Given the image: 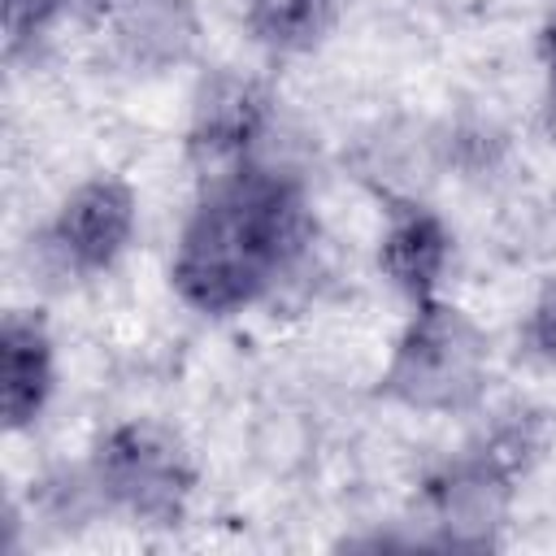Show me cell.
I'll return each mask as SVG.
<instances>
[{
  "label": "cell",
  "instance_id": "cell-2",
  "mask_svg": "<svg viewBox=\"0 0 556 556\" xmlns=\"http://www.w3.org/2000/svg\"><path fill=\"white\" fill-rule=\"evenodd\" d=\"M491 382V339L452 300L426 295L413 304L382 374L378 395L400 408L456 417L473 413Z\"/></svg>",
  "mask_w": 556,
  "mask_h": 556
},
{
  "label": "cell",
  "instance_id": "cell-3",
  "mask_svg": "<svg viewBox=\"0 0 556 556\" xmlns=\"http://www.w3.org/2000/svg\"><path fill=\"white\" fill-rule=\"evenodd\" d=\"M87 473L109 508L143 526H178L195 491V465L182 439L143 417L104 430Z\"/></svg>",
  "mask_w": 556,
  "mask_h": 556
},
{
  "label": "cell",
  "instance_id": "cell-7",
  "mask_svg": "<svg viewBox=\"0 0 556 556\" xmlns=\"http://www.w3.org/2000/svg\"><path fill=\"white\" fill-rule=\"evenodd\" d=\"M56 391V343L35 308H9L0 321V417L4 430H30Z\"/></svg>",
  "mask_w": 556,
  "mask_h": 556
},
{
  "label": "cell",
  "instance_id": "cell-11",
  "mask_svg": "<svg viewBox=\"0 0 556 556\" xmlns=\"http://www.w3.org/2000/svg\"><path fill=\"white\" fill-rule=\"evenodd\" d=\"M104 4L109 0H4V52L17 56L26 43L48 35L65 13L91 9L104 17Z\"/></svg>",
  "mask_w": 556,
  "mask_h": 556
},
{
  "label": "cell",
  "instance_id": "cell-5",
  "mask_svg": "<svg viewBox=\"0 0 556 556\" xmlns=\"http://www.w3.org/2000/svg\"><path fill=\"white\" fill-rule=\"evenodd\" d=\"M139 226L135 187L117 174L83 178L43 230V248L65 274H104L130 248Z\"/></svg>",
  "mask_w": 556,
  "mask_h": 556
},
{
  "label": "cell",
  "instance_id": "cell-6",
  "mask_svg": "<svg viewBox=\"0 0 556 556\" xmlns=\"http://www.w3.org/2000/svg\"><path fill=\"white\" fill-rule=\"evenodd\" d=\"M269 104L256 83L239 74H213L191 109V130H187V152L195 169H204V182H217L243 165L256 161V143L265 135Z\"/></svg>",
  "mask_w": 556,
  "mask_h": 556
},
{
  "label": "cell",
  "instance_id": "cell-12",
  "mask_svg": "<svg viewBox=\"0 0 556 556\" xmlns=\"http://www.w3.org/2000/svg\"><path fill=\"white\" fill-rule=\"evenodd\" d=\"M521 348L539 365H552L556 369V282H547L534 295V304H530V313L521 321Z\"/></svg>",
  "mask_w": 556,
  "mask_h": 556
},
{
  "label": "cell",
  "instance_id": "cell-8",
  "mask_svg": "<svg viewBox=\"0 0 556 556\" xmlns=\"http://www.w3.org/2000/svg\"><path fill=\"white\" fill-rule=\"evenodd\" d=\"M452 265V230L447 222L417 204V200H395L387 208V226L378 239V269L382 278L408 295L413 304L426 295H439V282Z\"/></svg>",
  "mask_w": 556,
  "mask_h": 556
},
{
  "label": "cell",
  "instance_id": "cell-1",
  "mask_svg": "<svg viewBox=\"0 0 556 556\" xmlns=\"http://www.w3.org/2000/svg\"><path fill=\"white\" fill-rule=\"evenodd\" d=\"M308 243V208L295 178L261 156L217 182H204L178 230L169 282L204 317H230L269 295Z\"/></svg>",
  "mask_w": 556,
  "mask_h": 556
},
{
  "label": "cell",
  "instance_id": "cell-10",
  "mask_svg": "<svg viewBox=\"0 0 556 556\" xmlns=\"http://www.w3.org/2000/svg\"><path fill=\"white\" fill-rule=\"evenodd\" d=\"M339 0H243V30L274 56H304L326 43Z\"/></svg>",
  "mask_w": 556,
  "mask_h": 556
},
{
  "label": "cell",
  "instance_id": "cell-13",
  "mask_svg": "<svg viewBox=\"0 0 556 556\" xmlns=\"http://www.w3.org/2000/svg\"><path fill=\"white\" fill-rule=\"evenodd\" d=\"M539 61H543L547 96H552V109H556V13L543 22V35H539Z\"/></svg>",
  "mask_w": 556,
  "mask_h": 556
},
{
  "label": "cell",
  "instance_id": "cell-9",
  "mask_svg": "<svg viewBox=\"0 0 556 556\" xmlns=\"http://www.w3.org/2000/svg\"><path fill=\"white\" fill-rule=\"evenodd\" d=\"M104 26L117 52L139 70H174L200 48L195 0H109Z\"/></svg>",
  "mask_w": 556,
  "mask_h": 556
},
{
  "label": "cell",
  "instance_id": "cell-4",
  "mask_svg": "<svg viewBox=\"0 0 556 556\" xmlns=\"http://www.w3.org/2000/svg\"><path fill=\"white\" fill-rule=\"evenodd\" d=\"M521 473L495 460L486 447L469 443L460 456L434 465L421 482V513L443 547H495L517 500Z\"/></svg>",
  "mask_w": 556,
  "mask_h": 556
}]
</instances>
